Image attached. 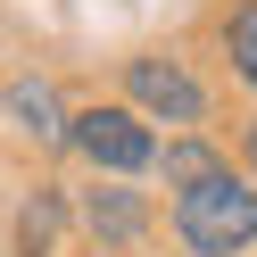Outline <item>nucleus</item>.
<instances>
[{"label": "nucleus", "mask_w": 257, "mask_h": 257, "mask_svg": "<svg viewBox=\"0 0 257 257\" xmlns=\"http://www.w3.org/2000/svg\"><path fill=\"white\" fill-rule=\"evenodd\" d=\"M174 240L191 257H240L257 240V191L232 166L207 174V183H191V191H174Z\"/></svg>", "instance_id": "nucleus-1"}, {"label": "nucleus", "mask_w": 257, "mask_h": 257, "mask_svg": "<svg viewBox=\"0 0 257 257\" xmlns=\"http://www.w3.org/2000/svg\"><path fill=\"white\" fill-rule=\"evenodd\" d=\"M67 141L91 174H150L158 166V124H141L124 100H100V108H67Z\"/></svg>", "instance_id": "nucleus-2"}, {"label": "nucleus", "mask_w": 257, "mask_h": 257, "mask_svg": "<svg viewBox=\"0 0 257 257\" xmlns=\"http://www.w3.org/2000/svg\"><path fill=\"white\" fill-rule=\"evenodd\" d=\"M124 108H133L141 124L191 133V124L207 116V83L183 67V58H166V50H133V58H124Z\"/></svg>", "instance_id": "nucleus-3"}, {"label": "nucleus", "mask_w": 257, "mask_h": 257, "mask_svg": "<svg viewBox=\"0 0 257 257\" xmlns=\"http://www.w3.org/2000/svg\"><path fill=\"white\" fill-rule=\"evenodd\" d=\"M0 108H9V124L34 133V141H58V133H67V108H58L50 75H9V83H0Z\"/></svg>", "instance_id": "nucleus-4"}, {"label": "nucleus", "mask_w": 257, "mask_h": 257, "mask_svg": "<svg viewBox=\"0 0 257 257\" xmlns=\"http://www.w3.org/2000/svg\"><path fill=\"white\" fill-rule=\"evenodd\" d=\"M83 224H91V240H100V249H124V240L150 232V207H141V191L100 183V191H83Z\"/></svg>", "instance_id": "nucleus-5"}, {"label": "nucleus", "mask_w": 257, "mask_h": 257, "mask_svg": "<svg viewBox=\"0 0 257 257\" xmlns=\"http://www.w3.org/2000/svg\"><path fill=\"white\" fill-rule=\"evenodd\" d=\"M158 174H166V191H191V183H207V174H224V158L207 150L199 133H174L166 150H158Z\"/></svg>", "instance_id": "nucleus-6"}, {"label": "nucleus", "mask_w": 257, "mask_h": 257, "mask_svg": "<svg viewBox=\"0 0 257 257\" xmlns=\"http://www.w3.org/2000/svg\"><path fill=\"white\" fill-rule=\"evenodd\" d=\"M224 58H232V75L257 91V0H232V9H224Z\"/></svg>", "instance_id": "nucleus-7"}, {"label": "nucleus", "mask_w": 257, "mask_h": 257, "mask_svg": "<svg viewBox=\"0 0 257 257\" xmlns=\"http://www.w3.org/2000/svg\"><path fill=\"white\" fill-rule=\"evenodd\" d=\"M58 224H67V207H58V183H42L34 199H25V216H17V240H25V257H42L58 240Z\"/></svg>", "instance_id": "nucleus-8"}, {"label": "nucleus", "mask_w": 257, "mask_h": 257, "mask_svg": "<svg viewBox=\"0 0 257 257\" xmlns=\"http://www.w3.org/2000/svg\"><path fill=\"white\" fill-rule=\"evenodd\" d=\"M240 158H249V174H257V116L240 124Z\"/></svg>", "instance_id": "nucleus-9"}]
</instances>
